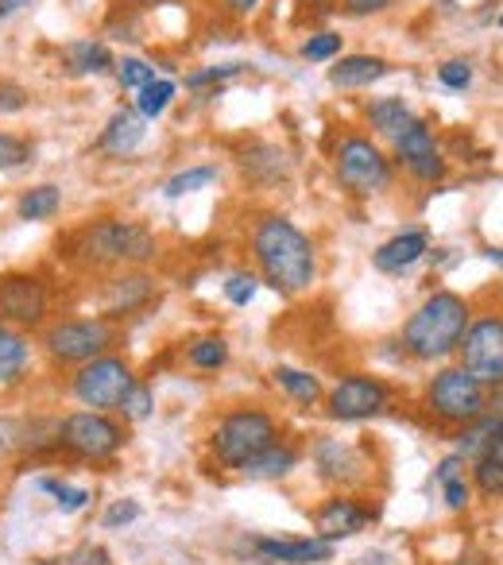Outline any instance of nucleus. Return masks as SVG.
I'll return each mask as SVG.
<instances>
[{
    "label": "nucleus",
    "instance_id": "nucleus-1",
    "mask_svg": "<svg viewBox=\"0 0 503 565\" xmlns=\"http://www.w3.org/2000/svg\"><path fill=\"white\" fill-rule=\"evenodd\" d=\"M252 256L260 267V279L271 291L295 295L310 291V282L318 279V248L291 217L283 213H264L252 228Z\"/></svg>",
    "mask_w": 503,
    "mask_h": 565
},
{
    "label": "nucleus",
    "instance_id": "nucleus-2",
    "mask_svg": "<svg viewBox=\"0 0 503 565\" xmlns=\"http://www.w3.org/2000/svg\"><path fill=\"white\" fill-rule=\"evenodd\" d=\"M71 252L86 267H143L159 256V241L143 221L97 217L74 233Z\"/></svg>",
    "mask_w": 503,
    "mask_h": 565
},
{
    "label": "nucleus",
    "instance_id": "nucleus-3",
    "mask_svg": "<svg viewBox=\"0 0 503 565\" xmlns=\"http://www.w3.org/2000/svg\"><path fill=\"white\" fill-rule=\"evenodd\" d=\"M469 302L453 291H434L403 326V349L415 361H446L469 330Z\"/></svg>",
    "mask_w": 503,
    "mask_h": 565
},
{
    "label": "nucleus",
    "instance_id": "nucleus-4",
    "mask_svg": "<svg viewBox=\"0 0 503 565\" xmlns=\"http://www.w3.org/2000/svg\"><path fill=\"white\" fill-rule=\"evenodd\" d=\"M333 174L353 198H372L392 190L395 182V163L372 136L349 132L341 136L338 151H333Z\"/></svg>",
    "mask_w": 503,
    "mask_h": 565
},
{
    "label": "nucleus",
    "instance_id": "nucleus-5",
    "mask_svg": "<svg viewBox=\"0 0 503 565\" xmlns=\"http://www.w3.org/2000/svg\"><path fill=\"white\" fill-rule=\"evenodd\" d=\"M276 441H279V426L268 411L240 407L221 418L210 446H213V457H217L225 469H244L252 457H260L264 449L276 446Z\"/></svg>",
    "mask_w": 503,
    "mask_h": 565
},
{
    "label": "nucleus",
    "instance_id": "nucleus-6",
    "mask_svg": "<svg viewBox=\"0 0 503 565\" xmlns=\"http://www.w3.org/2000/svg\"><path fill=\"white\" fill-rule=\"evenodd\" d=\"M43 353L55 364H89L117 345V330L109 318H58L43 330Z\"/></svg>",
    "mask_w": 503,
    "mask_h": 565
},
{
    "label": "nucleus",
    "instance_id": "nucleus-7",
    "mask_svg": "<svg viewBox=\"0 0 503 565\" xmlns=\"http://www.w3.org/2000/svg\"><path fill=\"white\" fill-rule=\"evenodd\" d=\"M55 441L58 449L82 457V461H109L125 449L128 430L109 411H74L55 423Z\"/></svg>",
    "mask_w": 503,
    "mask_h": 565
},
{
    "label": "nucleus",
    "instance_id": "nucleus-8",
    "mask_svg": "<svg viewBox=\"0 0 503 565\" xmlns=\"http://www.w3.org/2000/svg\"><path fill=\"white\" fill-rule=\"evenodd\" d=\"M132 384H136V376H132V369H128V361L105 353V356H94L89 364H78V372L71 376V395L86 411H117Z\"/></svg>",
    "mask_w": 503,
    "mask_h": 565
},
{
    "label": "nucleus",
    "instance_id": "nucleus-9",
    "mask_svg": "<svg viewBox=\"0 0 503 565\" xmlns=\"http://www.w3.org/2000/svg\"><path fill=\"white\" fill-rule=\"evenodd\" d=\"M426 403H430V411L441 418V423L469 426L472 418L484 415L488 395H484V384L472 380L469 372L457 364V369H441L438 376L430 380V387H426Z\"/></svg>",
    "mask_w": 503,
    "mask_h": 565
},
{
    "label": "nucleus",
    "instance_id": "nucleus-10",
    "mask_svg": "<svg viewBox=\"0 0 503 565\" xmlns=\"http://www.w3.org/2000/svg\"><path fill=\"white\" fill-rule=\"evenodd\" d=\"M51 315V287L35 271L0 275V322L17 330H35Z\"/></svg>",
    "mask_w": 503,
    "mask_h": 565
},
{
    "label": "nucleus",
    "instance_id": "nucleus-11",
    "mask_svg": "<svg viewBox=\"0 0 503 565\" xmlns=\"http://www.w3.org/2000/svg\"><path fill=\"white\" fill-rule=\"evenodd\" d=\"M461 369L484 387H503V318H480L469 322L461 345Z\"/></svg>",
    "mask_w": 503,
    "mask_h": 565
},
{
    "label": "nucleus",
    "instance_id": "nucleus-12",
    "mask_svg": "<svg viewBox=\"0 0 503 565\" xmlns=\"http://www.w3.org/2000/svg\"><path fill=\"white\" fill-rule=\"evenodd\" d=\"M392 163H399L410 179L418 182H441L446 179V156H441V143L434 136V128L422 117H415L399 136L392 140Z\"/></svg>",
    "mask_w": 503,
    "mask_h": 565
},
{
    "label": "nucleus",
    "instance_id": "nucleus-13",
    "mask_svg": "<svg viewBox=\"0 0 503 565\" xmlns=\"http://www.w3.org/2000/svg\"><path fill=\"white\" fill-rule=\"evenodd\" d=\"M387 403H392V387L384 380L345 376L330 392V418H338V423H364V418H376Z\"/></svg>",
    "mask_w": 503,
    "mask_h": 565
},
{
    "label": "nucleus",
    "instance_id": "nucleus-14",
    "mask_svg": "<svg viewBox=\"0 0 503 565\" xmlns=\"http://www.w3.org/2000/svg\"><path fill=\"white\" fill-rule=\"evenodd\" d=\"M252 550L260 554V562H271V565H322L333 557V542L318 539H256Z\"/></svg>",
    "mask_w": 503,
    "mask_h": 565
},
{
    "label": "nucleus",
    "instance_id": "nucleus-15",
    "mask_svg": "<svg viewBox=\"0 0 503 565\" xmlns=\"http://www.w3.org/2000/svg\"><path fill=\"white\" fill-rule=\"evenodd\" d=\"M151 295H156V279L143 271H125V275H113L105 282L101 291V307H105V318H125V315H136L140 307H148Z\"/></svg>",
    "mask_w": 503,
    "mask_h": 565
},
{
    "label": "nucleus",
    "instance_id": "nucleus-16",
    "mask_svg": "<svg viewBox=\"0 0 503 565\" xmlns=\"http://www.w3.org/2000/svg\"><path fill=\"white\" fill-rule=\"evenodd\" d=\"M426 252H430V233H426V228H403L392 241L379 244L372 264H376V271L399 275V271H407V267H415Z\"/></svg>",
    "mask_w": 503,
    "mask_h": 565
},
{
    "label": "nucleus",
    "instance_id": "nucleus-17",
    "mask_svg": "<svg viewBox=\"0 0 503 565\" xmlns=\"http://www.w3.org/2000/svg\"><path fill=\"white\" fill-rule=\"evenodd\" d=\"M368 511L361 508L356 500H345V495H333L318 508L314 515V526H318V539L325 542H338V539H353L356 531L368 526Z\"/></svg>",
    "mask_w": 503,
    "mask_h": 565
},
{
    "label": "nucleus",
    "instance_id": "nucleus-18",
    "mask_svg": "<svg viewBox=\"0 0 503 565\" xmlns=\"http://www.w3.org/2000/svg\"><path fill=\"white\" fill-rule=\"evenodd\" d=\"M143 136H148V120H143L136 109H125V105H120V109L105 120L101 136H97V151L125 159V156H132V151L140 148Z\"/></svg>",
    "mask_w": 503,
    "mask_h": 565
},
{
    "label": "nucleus",
    "instance_id": "nucleus-19",
    "mask_svg": "<svg viewBox=\"0 0 503 565\" xmlns=\"http://www.w3.org/2000/svg\"><path fill=\"white\" fill-rule=\"evenodd\" d=\"M58 63L71 78H101L117 66V58H113L109 43L101 40H71L58 51Z\"/></svg>",
    "mask_w": 503,
    "mask_h": 565
},
{
    "label": "nucleus",
    "instance_id": "nucleus-20",
    "mask_svg": "<svg viewBox=\"0 0 503 565\" xmlns=\"http://www.w3.org/2000/svg\"><path fill=\"white\" fill-rule=\"evenodd\" d=\"M28 369H32V341H28V333L0 322V392L24 384Z\"/></svg>",
    "mask_w": 503,
    "mask_h": 565
},
{
    "label": "nucleus",
    "instance_id": "nucleus-21",
    "mask_svg": "<svg viewBox=\"0 0 503 565\" xmlns=\"http://www.w3.org/2000/svg\"><path fill=\"white\" fill-rule=\"evenodd\" d=\"M387 71H392V63L379 55H341L338 66H330V82L338 89H364L387 78Z\"/></svg>",
    "mask_w": 503,
    "mask_h": 565
},
{
    "label": "nucleus",
    "instance_id": "nucleus-22",
    "mask_svg": "<svg viewBox=\"0 0 503 565\" xmlns=\"http://www.w3.org/2000/svg\"><path fill=\"white\" fill-rule=\"evenodd\" d=\"M314 461L318 469H322L325 480H341V484H349V480H356V469H364L361 454H356L353 446H345V441L338 438H322L314 446Z\"/></svg>",
    "mask_w": 503,
    "mask_h": 565
},
{
    "label": "nucleus",
    "instance_id": "nucleus-23",
    "mask_svg": "<svg viewBox=\"0 0 503 565\" xmlns=\"http://www.w3.org/2000/svg\"><path fill=\"white\" fill-rule=\"evenodd\" d=\"M240 167H244V174L256 182H283L287 174H291V159H287V151L276 148V143H256V148H248Z\"/></svg>",
    "mask_w": 503,
    "mask_h": 565
},
{
    "label": "nucleus",
    "instance_id": "nucleus-24",
    "mask_svg": "<svg viewBox=\"0 0 503 565\" xmlns=\"http://www.w3.org/2000/svg\"><path fill=\"white\" fill-rule=\"evenodd\" d=\"M364 117H368L372 132L384 136V140H395V136L415 120V113H410V105L403 102V97H376V102H368Z\"/></svg>",
    "mask_w": 503,
    "mask_h": 565
},
{
    "label": "nucleus",
    "instance_id": "nucleus-25",
    "mask_svg": "<svg viewBox=\"0 0 503 565\" xmlns=\"http://www.w3.org/2000/svg\"><path fill=\"white\" fill-rule=\"evenodd\" d=\"M295 465H299V449L287 446V441H276V446H268L260 457H252L240 472H244V477H252V480H283Z\"/></svg>",
    "mask_w": 503,
    "mask_h": 565
},
{
    "label": "nucleus",
    "instance_id": "nucleus-26",
    "mask_svg": "<svg viewBox=\"0 0 503 565\" xmlns=\"http://www.w3.org/2000/svg\"><path fill=\"white\" fill-rule=\"evenodd\" d=\"M63 210V190L55 182H40V186L24 190L17 202V217L20 221H51Z\"/></svg>",
    "mask_w": 503,
    "mask_h": 565
},
{
    "label": "nucleus",
    "instance_id": "nucleus-27",
    "mask_svg": "<svg viewBox=\"0 0 503 565\" xmlns=\"http://www.w3.org/2000/svg\"><path fill=\"white\" fill-rule=\"evenodd\" d=\"M174 94H179V86H174L171 78H151L143 89H136V105H132V109L140 113L143 120H156V117H163V113L171 109Z\"/></svg>",
    "mask_w": 503,
    "mask_h": 565
},
{
    "label": "nucleus",
    "instance_id": "nucleus-28",
    "mask_svg": "<svg viewBox=\"0 0 503 565\" xmlns=\"http://www.w3.org/2000/svg\"><path fill=\"white\" fill-rule=\"evenodd\" d=\"M276 384L283 387V392L291 395L295 403H302V407H314V403L322 399V380H318L314 372H302V369H276Z\"/></svg>",
    "mask_w": 503,
    "mask_h": 565
},
{
    "label": "nucleus",
    "instance_id": "nucleus-29",
    "mask_svg": "<svg viewBox=\"0 0 503 565\" xmlns=\"http://www.w3.org/2000/svg\"><path fill=\"white\" fill-rule=\"evenodd\" d=\"M477 484L484 495H503V434L477 457Z\"/></svg>",
    "mask_w": 503,
    "mask_h": 565
},
{
    "label": "nucleus",
    "instance_id": "nucleus-30",
    "mask_svg": "<svg viewBox=\"0 0 503 565\" xmlns=\"http://www.w3.org/2000/svg\"><path fill=\"white\" fill-rule=\"evenodd\" d=\"M210 182H217V167H213V163L186 167V171H179L174 179H167L163 194L167 198H186V194H194V190H205Z\"/></svg>",
    "mask_w": 503,
    "mask_h": 565
},
{
    "label": "nucleus",
    "instance_id": "nucleus-31",
    "mask_svg": "<svg viewBox=\"0 0 503 565\" xmlns=\"http://www.w3.org/2000/svg\"><path fill=\"white\" fill-rule=\"evenodd\" d=\"M186 356L194 369L217 372V369H225V361H228V341L225 338H197Z\"/></svg>",
    "mask_w": 503,
    "mask_h": 565
},
{
    "label": "nucleus",
    "instance_id": "nucleus-32",
    "mask_svg": "<svg viewBox=\"0 0 503 565\" xmlns=\"http://www.w3.org/2000/svg\"><path fill=\"white\" fill-rule=\"evenodd\" d=\"M40 488L55 495V503H58V511H63V515H74V511H82L89 500H94V495H89V488H74V484H66V480H55V477H43Z\"/></svg>",
    "mask_w": 503,
    "mask_h": 565
},
{
    "label": "nucleus",
    "instance_id": "nucleus-33",
    "mask_svg": "<svg viewBox=\"0 0 503 565\" xmlns=\"http://www.w3.org/2000/svg\"><path fill=\"white\" fill-rule=\"evenodd\" d=\"M113 74H117V86H120V89H143L151 78H159L156 66H151L148 58H136V55L117 58V66H113Z\"/></svg>",
    "mask_w": 503,
    "mask_h": 565
},
{
    "label": "nucleus",
    "instance_id": "nucleus-34",
    "mask_svg": "<svg viewBox=\"0 0 503 565\" xmlns=\"http://www.w3.org/2000/svg\"><path fill=\"white\" fill-rule=\"evenodd\" d=\"M32 156H35L32 140L0 128V171H20V167L32 163Z\"/></svg>",
    "mask_w": 503,
    "mask_h": 565
},
{
    "label": "nucleus",
    "instance_id": "nucleus-35",
    "mask_svg": "<svg viewBox=\"0 0 503 565\" xmlns=\"http://www.w3.org/2000/svg\"><path fill=\"white\" fill-rule=\"evenodd\" d=\"M151 411H156V395H151L148 384H140V380H136V384L125 392V399H120L117 415H125V423H143Z\"/></svg>",
    "mask_w": 503,
    "mask_h": 565
},
{
    "label": "nucleus",
    "instance_id": "nucleus-36",
    "mask_svg": "<svg viewBox=\"0 0 503 565\" xmlns=\"http://www.w3.org/2000/svg\"><path fill=\"white\" fill-rule=\"evenodd\" d=\"M299 55L307 58V63H333V58L341 55V35L338 32H314L302 40Z\"/></svg>",
    "mask_w": 503,
    "mask_h": 565
},
{
    "label": "nucleus",
    "instance_id": "nucleus-37",
    "mask_svg": "<svg viewBox=\"0 0 503 565\" xmlns=\"http://www.w3.org/2000/svg\"><path fill=\"white\" fill-rule=\"evenodd\" d=\"M24 449H28V423L24 418L0 415V461L24 454Z\"/></svg>",
    "mask_w": 503,
    "mask_h": 565
},
{
    "label": "nucleus",
    "instance_id": "nucleus-38",
    "mask_svg": "<svg viewBox=\"0 0 503 565\" xmlns=\"http://www.w3.org/2000/svg\"><path fill=\"white\" fill-rule=\"evenodd\" d=\"M256 291H260V279L252 271H236L225 279V299L233 302V307H248V302L256 299Z\"/></svg>",
    "mask_w": 503,
    "mask_h": 565
},
{
    "label": "nucleus",
    "instance_id": "nucleus-39",
    "mask_svg": "<svg viewBox=\"0 0 503 565\" xmlns=\"http://www.w3.org/2000/svg\"><path fill=\"white\" fill-rule=\"evenodd\" d=\"M32 105V94H28L20 82L12 78H0V117H17Z\"/></svg>",
    "mask_w": 503,
    "mask_h": 565
},
{
    "label": "nucleus",
    "instance_id": "nucleus-40",
    "mask_svg": "<svg viewBox=\"0 0 503 565\" xmlns=\"http://www.w3.org/2000/svg\"><path fill=\"white\" fill-rule=\"evenodd\" d=\"M438 82L446 89H469L472 86V66L464 58H449V63L438 66Z\"/></svg>",
    "mask_w": 503,
    "mask_h": 565
},
{
    "label": "nucleus",
    "instance_id": "nucleus-41",
    "mask_svg": "<svg viewBox=\"0 0 503 565\" xmlns=\"http://www.w3.org/2000/svg\"><path fill=\"white\" fill-rule=\"evenodd\" d=\"M244 66L240 63H225V66H205V71H194V74H186V86L190 89H202V86H210V82H225V78H236Z\"/></svg>",
    "mask_w": 503,
    "mask_h": 565
},
{
    "label": "nucleus",
    "instance_id": "nucleus-42",
    "mask_svg": "<svg viewBox=\"0 0 503 565\" xmlns=\"http://www.w3.org/2000/svg\"><path fill=\"white\" fill-rule=\"evenodd\" d=\"M136 519H140V503H136V500H117L101 515V526H105V531H117V526H128V523H136Z\"/></svg>",
    "mask_w": 503,
    "mask_h": 565
},
{
    "label": "nucleus",
    "instance_id": "nucleus-43",
    "mask_svg": "<svg viewBox=\"0 0 503 565\" xmlns=\"http://www.w3.org/2000/svg\"><path fill=\"white\" fill-rule=\"evenodd\" d=\"M47 565H113V562L105 546H82V550H74V554L58 557V562H47Z\"/></svg>",
    "mask_w": 503,
    "mask_h": 565
},
{
    "label": "nucleus",
    "instance_id": "nucleus-44",
    "mask_svg": "<svg viewBox=\"0 0 503 565\" xmlns=\"http://www.w3.org/2000/svg\"><path fill=\"white\" fill-rule=\"evenodd\" d=\"M395 0H341V12L353 20H364V17H379V12L392 9Z\"/></svg>",
    "mask_w": 503,
    "mask_h": 565
},
{
    "label": "nucleus",
    "instance_id": "nucleus-45",
    "mask_svg": "<svg viewBox=\"0 0 503 565\" xmlns=\"http://www.w3.org/2000/svg\"><path fill=\"white\" fill-rule=\"evenodd\" d=\"M441 488H446V503L453 511H461V508H469V480L464 477H453V480H441Z\"/></svg>",
    "mask_w": 503,
    "mask_h": 565
},
{
    "label": "nucleus",
    "instance_id": "nucleus-46",
    "mask_svg": "<svg viewBox=\"0 0 503 565\" xmlns=\"http://www.w3.org/2000/svg\"><path fill=\"white\" fill-rule=\"evenodd\" d=\"M464 457L461 454H453V457H446V461L438 465V484L441 480H453V477H464Z\"/></svg>",
    "mask_w": 503,
    "mask_h": 565
},
{
    "label": "nucleus",
    "instance_id": "nucleus-47",
    "mask_svg": "<svg viewBox=\"0 0 503 565\" xmlns=\"http://www.w3.org/2000/svg\"><path fill=\"white\" fill-rule=\"evenodd\" d=\"M221 9L233 12V17H252V12L260 9V0H221Z\"/></svg>",
    "mask_w": 503,
    "mask_h": 565
},
{
    "label": "nucleus",
    "instance_id": "nucleus-48",
    "mask_svg": "<svg viewBox=\"0 0 503 565\" xmlns=\"http://www.w3.org/2000/svg\"><path fill=\"white\" fill-rule=\"evenodd\" d=\"M24 4H32V0H0V20H9V17H17Z\"/></svg>",
    "mask_w": 503,
    "mask_h": 565
},
{
    "label": "nucleus",
    "instance_id": "nucleus-49",
    "mask_svg": "<svg viewBox=\"0 0 503 565\" xmlns=\"http://www.w3.org/2000/svg\"><path fill=\"white\" fill-rule=\"evenodd\" d=\"M488 259H492V264H500V267H503V248H492V252H488Z\"/></svg>",
    "mask_w": 503,
    "mask_h": 565
},
{
    "label": "nucleus",
    "instance_id": "nucleus-50",
    "mask_svg": "<svg viewBox=\"0 0 503 565\" xmlns=\"http://www.w3.org/2000/svg\"><path fill=\"white\" fill-rule=\"evenodd\" d=\"M132 4H143V9H148V4H167V0H132Z\"/></svg>",
    "mask_w": 503,
    "mask_h": 565
},
{
    "label": "nucleus",
    "instance_id": "nucleus-51",
    "mask_svg": "<svg viewBox=\"0 0 503 565\" xmlns=\"http://www.w3.org/2000/svg\"><path fill=\"white\" fill-rule=\"evenodd\" d=\"M500 28H503V12H500Z\"/></svg>",
    "mask_w": 503,
    "mask_h": 565
}]
</instances>
